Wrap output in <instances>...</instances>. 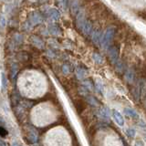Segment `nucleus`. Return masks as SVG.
<instances>
[{"mask_svg":"<svg viewBox=\"0 0 146 146\" xmlns=\"http://www.w3.org/2000/svg\"><path fill=\"white\" fill-rule=\"evenodd\" d=\"M73 103H74V106H75V109L77 112L80 114L83 112L86 108H87V103L86 102H84L82 99H75L74 100H73Z\"/></svg>","mask_w":146,"mask_h":146,"instance_id":"1","label":"nucleus"},{"mask_svg":"<svg viewBox=\"0 0 146 146\" xmlns=\"http://www.w3.org/2000/svg\"><path fill=\"white\" fill-rule=\"evenodd\" d=\"M96 132H97V130H96V126L95 125H91L89 127L88 129V134L90 138H94Z\"/></svg>","mask_w":146,"mask_h":146,"instance_id":"2","label":"nucleus"},{"mask_svg":"<svg viewBox=\"0 0 146 146\" xmlns=\"http://www.w3.org/2000/svg\"><path fill=\"white\" fill-rule=\"evenodd\" d=\"M1 131H2V132H1V135H2V136H5V135H6V133H5V132H7V131H5V130L3 129V128L1 129Z\"/></svg>","mask_w":146,"mask_h":146,"instance_id":"3","label":"nucleus"},{"mask_svg":"<svg viewBox=\"0 0 146 146\" xmlns=\"http://www.w3.org/2000/svg\"><path fill=\"white\" fill-rule=\"evenodd\" d=\"M145 68H146V66H145Z\"/></svg>","mask_w":146,"mask_h":146,"instance_id":"4","label":"nucleus"}]
</instances>
